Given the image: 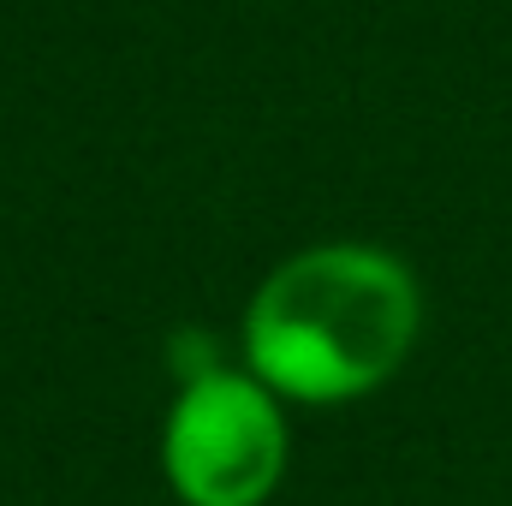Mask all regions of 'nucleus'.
Wrapping results in <instances>:
<instances>
[{
	"instance_id": "nucleus-1",
	"label": "nucleus",
	"mask_w": 512,
	"mask_h": 506,
	"mask_svg": "<svg viewBox=\"0 0 512 506\" xmlns=\"http://www.w3.org/2000/svg\"><path fill=\"white\" fill-rule=\"evenodd\" d=\"M423 328L417 280L376 245L286 256L245 310L251 376L298 405H346L399 376Z\"/></svg>"
},
{
	"instance_id": "nucleus-2",
	"label": "nucleus",
	"mask_w": 512,
	"mask_h": 506,
	"mask_svg": "<svg viewBox=\"0 0 512 506\" xmlns=\"http://www.w3.org/2000/svg\"><path fill=\"white\" fill-rule=\"evenodd\" d=\"M161 471L185 506H262L286 477L280 393L233 370L185 381L161 429Z\"/></svg>"
}]
</instances>
